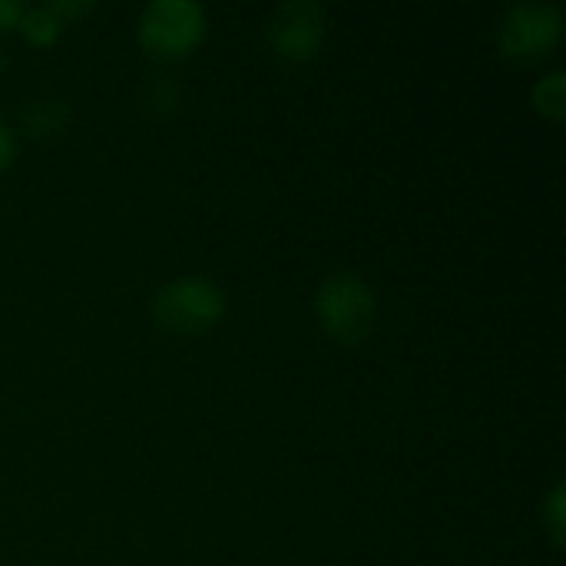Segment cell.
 Here are the masks:
<instances>
[{"label":"cell","mask_w":566,"mask_h":566,"mask_svg":"<svg viewBox=\"0 0 566 566\" xmlns=\"http://www.w3.org/2000/svg\"><path fill=\"white\" fill-rule=\"evenodd\" d=\"M328 17L312 0H289L269 17V43L289 63H305L325 43Z\"/></svg>","instance_id":"5"},{"label":"cell","mask_w":566,"mask_h":566,"mask_svg":"<svg viewBox=\"0 0 566 566\" xmlns=\"http://www.w3.org/2000/svg\"><path fill=\"white\" fill-rule=\"evenodd\" d=\"M534 106L551 116V119H564L566 116V73L564 70H551L534 83Z\"/></svg>","instance_id":"7"},{"label":"cell","mask_w":566,"mask_h":566,"mask_svg":"<svg viewBox=\"0 0 566 566\" xmlns=\"http://www.w3.org/2000/svg\"><path fill=\"white\" fill-rule=\"evenodd\" d=\"M564 484H554V491L544 501V524L554 537V544H564V511H566Z\"/></svg>","instance_id":"8"},{"label":"cell","mask_w":566,"mask_h":566,"mask_svg":"<svg viewBox=\"0 0 566 566\" xmlns=\"http://www.w3.org/2000/svg\"><path fill=\"white\" fill-rule=\"evenodd\" d=\"M318 325L342 345H358L371 335L378 318L375 289L355 272H335L318 282L315 292Z\"/></svg>","instance_id":"1"},{"label":"cell","mask_w":566,"mask_h":566,"mask_svg":"<svg viewBox=\"0 0 566 566\" xmlns=\"http://www.w3.org/2000/svg\"><path fill=\"white\" fill-rule=\"evenodd\" d=\"M206 27H209V17H206L202 3H196V0H153L139 13L136 36L149 56L182 60L202 43Z\"/></svg>","instance_id":"3"},{"label":"cell","mask_w":566,"mask_h":566,"mask_svg":"<svg viewBox=\"0 0 566 566\" xmlns=\"http://www.w3.org/2000/svg\"><path fill=\"white\" fill-rule=\"evenodd\" d=\"M93 7L96 3H73V0H53V3H40V7H23V17H20L17 30L33 46H50L63 33L70 17H80V13H86Z\"/></svg>","instance_id":"6"},{"label":"cell","mask_w":566,"mask_h":566,"mask_svg":"<svg viewBox=\"0 0 566 566\" xmlns=\"http://www.w3.org/2000/svg\"><path fill=\"white\" fill-rule=\"evenodd\" d=\"M149 308L163 332L199 335L226 315V292L206 275H179L153 295Z\"/></svg>","instance_id":"2"},{"label":"cell","mask_w":566,"mask_h":566,"mask_svg":"<svg viewBox=\"0 0 566 566\" xmlns=\"http://www.w3.org/2000/svg\"><path fill=\"white\" fill-rule=\"evenodd\" d=\"M13 156H17V139H13L10 126L0 119V172L13 163Z\"/></svg>","instance_id":"9"},{"label":"cell","mask_w":566,"mask_h":566,"mask_svg":"<svg viewBox=\"0 0 566 566\" xmlns=\"http://www.w3.org/2000/svg\"><path fill=\"white\" fill-rule=\"evenodd\" d=\"M23 17V3L20 0H0V30H13Z\"/></svg>","instance_id":"10"},{"label":"cell","mask_w":566,"mask_h":566,"mask_svg":"<svg viewBox=\"0 0 566 566\" xmlns=\"http://www.w3.org/2000/svg\"><path fill=\"white\" fill-rule=\"evenodd\" d=\"M566 20L564 10L557 3H517L511 7L501 23H497V46L507 60H544L547 53H554L564 40Z\"/></svg>","instance_id":"4"}]
</instances>
